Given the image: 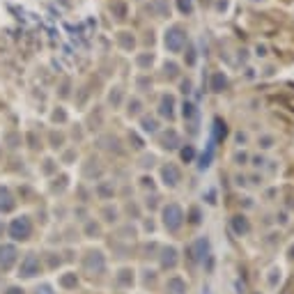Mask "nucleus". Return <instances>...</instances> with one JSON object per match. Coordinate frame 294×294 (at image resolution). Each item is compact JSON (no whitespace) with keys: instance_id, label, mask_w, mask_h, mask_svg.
I'll list each match as a JSON object with an SVG mask.
<instances>
[{"instance_id":"f257e3e1","label":"nucleus","mask_w":294,"mask_h":294,"mask_svg":"<svg viewBox=\"0 0 294 294\" xmlns=\"http://www.w3.org/2000/svg\"><path fill=\"white\" fill-rule=\"evenodd\" d=\"M182 223H184V214L177 204H168L166 209H163V225L168 230H180Z\"/></svg>"},{"instance_id":"f03ea898","label":"nucleus","mask_w":294,"mask_h":294,"mask_svg":"<svg viewBox=\"0 0 294 294\" xmlns=\"http://www.w3.org/2000/svg\"><path fill=\"white\" fill-rule=\"evenodd\" d=\"M37 274H39V258H37L35 253H30V255H25L21 267H18V276L21 278H35Z\"/></svg>"},{"instance_id":"7ed1b4c3","label":"nucleus","mask_w":294,"mask_h":294,"mask_svg":"<svg viewBox=\"0 0 294 294\" xmlns=\"http://www.w3.org/2000/svg\"><path fill=\"white\" fill-rule=\"evenodd\" d=\"M85 269L90 271V274H101V271L106 269V260H103L101 253H99V251L90 253V255L85 258Z\"/></svg>"},{"instance_id":"20e7f679","label":"nucleus","mask_w":294,"mask_h":294,"mask_svg":"<svg viewBox=\"0 0 294 294\" xmlns=\"http://www.w3.org/2000/svg\"><path fill=\"white\" fill-rule=\"evenodd\" d=\"M28 234H30V223H28V218H18V221L12 223L14 239H28Z\"/></svg>"},{"instance_id":"39448f33","label":"nucleus","mask_w":294,"mask_h":294,"mask_svg":"<svg viewBox=\"0 0 294 294\" xmlns=\"http://www.w3.org/2000/svg\"><path fill=\"white\" fill-rule=\"evenodd\" d=\"M16 260V248L14 246H0V267L2 269H9Z\"/></svg>"},{"instance_id":"423d86ee","label":"nucleus","mask_w":294,"mask_h":294,"mask_svg":"<svg viewBox=\"0 0 294 294\" xmlns=\"http://www.w3.org/2000/svg\"><path fill=\"white\" fill-rule=\"evenodd\" d=\"M166 292L168 294H186V281L180 276L168 278V283H166Z\"/></svg>"},{"instance_id":"0eeeda50","label":"nucleus","mask_w":294,"mask_h":294,"mask_svg":"<svg viewBox=\"0 0 294 294\" xmlns=\"http://www.w3.org/2000/svg\"><path fill=\"white\" fill-rule=\"evenodd\" d=\"M175 264H177V251L175 248H166L161 253V267L163 269H175Z\"/></svg>"},{"instance_id":"6e6552de","label":"nucleus","mask_w":294,"mask_h":294,"mask_svg":"<svg viewBox=\"0 0 294 294\" xmlns=\"http://www.w3.org/2000/svg\"><path fill=\"white\" fill-rule=\"evenodd\" d=\"M207 253H209V241H207V239H198V241H196V246H193L196 262H202V260L207 258Z\"/></svg>"},{"instance_id":"1a4fd4ad","label":"nucleus","mask_w":294,"mask_h":294,"mask_svg":"<svg viewBox=\"0 0 294 294\" xmlns=\"http://www.w3.org/2000/svg\"><path fill=\"white\" fill-rule=\"evenodd\" d=\"M163 180H166V184H170V186L177 184V182H180V173H177V168H173V166L163 168Z\"/></svg>"},{"instance_id":"9d476101","label":"nucleus","mask_w":294,"mask_h":294,"mask_svg":"<svg viewBox=\"0 0 294 294\" xmlns=\"http://www.w3.org/2000/svg\"><path fill=\"white\" fill-rule=\"evenodd\" d=\"M232 228L237 234H246L248 232V221L244 216H234L232 218Z\"/></svg>"},{"instance_id":"9b49d317","label":"nucleus","mask_w":294,"mask_h":294,"mask_svg":"<svg viewBox=\"0 0 294 294\" xmlns=\"http://www.w3.org/2000/svg\"><path fill=\"white\" fill-rule=\"evenodd\" d=\"M60 285L65 290H74L78 285V278H76V274H65V276L60 278Z\"/></svg>"},{"instance_id":"f8f14e48","label":"nucleus","mask_w":294,"mask_h":294,"mask_svg":"<svg viewBox=\"0 0 294 294\" xmlns=\"http://www.w3.org/2000/svg\"><path fill=\"white\" fill-rule=\"evenodd\" d=\"M117 283H120V285H131V283H133V274H131V271H120Z\"/></svg>"},{"instance_id":"ddd939ff","label":"nucleus","mask_w":294,"mask_h":294,"mask_svg":"<svg viewBox=\"0 0 294 294\" xmlns=\"http://www.w3.org/2000/svg\"><path fill=\"white\" fill-rule=\"evenodd\" d=\"M37 294H55V292H53L51 288H48V285H42V288L37 290Z\"/></svg>"},{"instance_id":"4468645a","label":"nucleus","mask_w":294,"mask_h":294,"mask_svg":"<svg viewBox=\"0 0 294 294\" xmlns=\"http://www.w3.org/2000/svg\"><path fill=\"white\" fill-rule=\"evenodd\" d=\"M182 156H184L186 161H189V159H191V156H193V150H191V147H189V150H184V152H182Z\"/></svg>"},{"instance_id":"2eb2a0df","label":"nucleus","mask_w":294,"mask_h":294,"mask_svg":"<svg viewBox=\"0 0 294 294\" xmlns=\"http://www.w3.org/2000/svg\"><path fill=\"white\" fill-rule=\"evenodd\" d=\"M5 294H23V290H18V288H9Z\"/></svg>"}]
</instances>
